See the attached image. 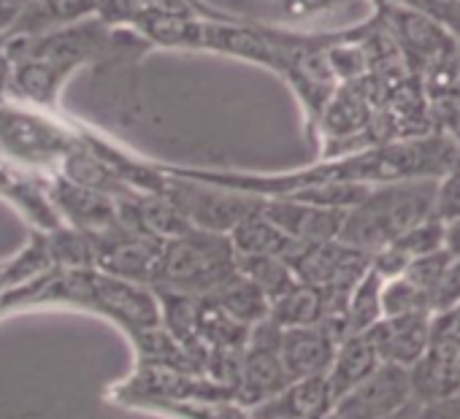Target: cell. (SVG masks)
<instances>
[{"instance_id": "18", "label": "cell", "mask_w": 460, "mask_h": 419, "mask_svg": "<svg viewBox=\"0 0 460 419\" xmlns=\"http://www.w3.org/2000/svg\"><path fill=\"white\" fill-rule=\"evenodd\" d=\"M279 327H306V325H320L331 319V298L325 290L298 282L293 284L285 295L271 301V314Z\"/></svg>"}, {"instance_id": "30", "label": "cell", "mask_w": 460, "mask_h": 419, "mask_svg": "<svg viewBox=\"0 0 460 419\" xmlns=\"http://www.w3.org/2000/svg\"><path fill=\"white\" fill-rule=\"evenodd\" d=\"M444 249L452 258H460V220L447 223V228H444Z\"/></svg>"}, {"instance_id": "23", "label": "cell", "mask_w": 460, "mask_h": 419, "mask_svg": "<svg viewBox=\"0 0 460 419\" xmlns=\"http://www.w3.org/2000/svg\"><path fill=\"white\" fill-rule=\"evenodd\" d=\"M444 228L447 225L438 217H428L425 223H420L409 233H403L398 241H393V247L398 252H403L409 260H417V258L441 252L444 249Z\"/></svg>"}, {"instance_id": "8", "label": "cell", "mask_w": 460, "mask_h": 419, "mask_svg": "<svg viewBox=\"0 0 460 419\" xmlns=\"http://www.w3.org/2000/svg\"><path fill=\"white\" fill-rule=\"evenodd\" d=\"M411 403L409 368L382 362L366 381L333 403L328 419H395Z\"/></svg>"}, {"instance_id": "6", "label": "cell", "mask_w": 460, "mask_h": 419, "mask_svg": "<svg viewBox=\"0 0 460 419\" xmlns=\"http://www.w3.org/2000/svg\"><path fill=\"white\" fill-rule=\"evenodd\" d=\"M290 373L282 360V327L266 319L252 327L242 354V371L236 381V400L250 411L277 397L290 384Z\"/></svg>"}, {"instance_id": "2", "label": "cell", "mask_w": 460, "mask_h": 419, "mask_svg": "<svg viewBox=\"0 0 460 419\" xmlns=\"http://www.w3.org/2000/svg\"><path fill=\"white\" fill-rule=\"evenodd\" d=\"M438 179H403L368 189V195L347 212L341 241L376 255L414 225L433 217Z\"/></svg>"}, {"instance_id": "13", "label": "cell", "mask_w": 460, "mask_h": 419, "mask_svg": "<svg viewBox=\"0 0 460 419\" xmlns=\"http://www.w3.org/2000/svg\"><path fill=\"white\" fill-rule=\"evenodd\" d=\"M333 392L325 376L290 381L277 397L252 408V419H328L333 411Z\"/></svg>"}, {"instance_id": "21", "label": "cell", "mask_w": 460, "mask_h": 419, "mask_svg": "<svg viewBox=\"0 0 460 419\" xmlns=\"http://www.w3.org/2000/svg\"><path fill=\"white\" fill-rule=\"evenodd\" d=\"M144 406L179 419H252V411L239 400H155Z\"/></svg>"}, {"instance_id": "12", "label": "cell", "mask_w": 460, "mask_h": 419, "mask_svg": "<svg viewBox=\"0 0 460 419\" xmlns=\"http://www.w3.org/2000/svg\"><path fill=\"white\" fill-rule=\"evenodd\" d=\"M382 362L414 368L433 344V314L385 317L368 330Z\"/></svg>"}, {"instance_id": "11", "label": "cell", "mask_w": 460, "mask_h": 419, "mask_svg": "<svg viewBox=\"0 0 460 419\" xmlns=\"http://www.w3.org/2000/svg\"><path fill=\"white\" fill-rule=\"evenodd\" d=\"M411 406H436L460 395V344L433 341L425 357L409 368Z\"/></svg>"}, {"instance_id": "28", "label": "cell", "mask_w": 460, "mask_h": 419, "mask_svg": "<svg viewBox=\"0 0 460 419\" xmlns=\"http://www.w3.org/2000/svg\"><path fill=\"white\" fill-rule=\"evenodd\" d=\"M28 6H31V0H0V33L12 36V31L17 28Z\"/></svg>"}, {"instance_id": "22", "label": "cell", "mask_w": 460, "mask_h": 419, "mask_svg": "<svg viewBox=\"0 0 460 419\" xmlns=\"http://www.w3.org/2000/svg\"><path fill=\"white\" fill-rule=\"evenodd\" d=\"M382 309L385 317H406V314H433L430 309V295L420 290L414 282L406 276L385 282L382 290Z\"/></svg>"}, {"instance_id": "17", "label": "cell", "mask_w": 460, "mask_h": 419, "mask_svg": "<svg viewBox=\"0 0 460 419\" xmlns=\"http://www.w3.org/2000/svg\"><path fill=\"white\" fill-rule=\"evenodd\" d=\"M382 290H385V279L368 268V274L355 284V290L347 298V306L341 311V317L336 322H331L341 338L347 336H360L368 333L374 325H379L385 319V309H382Z\"/></svg>"}, {"instance_id": "27", "label": "cell", "mask_w": 460, "mask_h": 419, "mask_svg": "<svg viewBox=\"0 0 460 419\" xmlns=\"http://www.w3.org/2000/svg\"><path fill=\"white\" fill-rule=\"evenodd\" d=\"M433 341H457L460 344V303L433 314Z\"/></svg>"}, {"instance_id": "26", "label": "cell", "mask_w": 460, "mask_h": 419, "mask_svg": "<svg viewBox=\"0 0 460 419\" xmlns=\"http://www.w3.org/2000/svg\"><path fill=\"white\" fill-rule=\"evenodd\" d=\"M457 303H460V258H452V263L447 266L441 282L436 284V290L430 295V309H433V314H438Z\"/></svg>"}, {"instance_id": "5", "label": "cell", "mask_w": 460, "mask_h": 419, "mask_svg": "<svg viewBox=\"0 0 460 419\" xmlns=\"http://www.w3.org/2000/svg\"><path fill=\"white\" fill-rule=\"evenodd\" d=\"M60 287V301H71L114 319L128 336L163 325L160 295L149 284L128 282L101 268H71Z\"/></svg>"}, {"instance_id": "4", "label": "cell", "mask_w": 460, "mask_h": 419, "mask_svg": "<svg viewBox=\"0 0 460 419\" xmlns=\"http://www.w3.org/2000/svg\"><path fill=\"white\" fill-rule=\"evenodd\" d=\"M236 271L239 258L230 236L192 228L190 233L165 241L152 287L206 298Z\"/></svg>"}, {"instance_id": "20", "label": "cell", "mask_w": 460, "mask_h": 419, "mask_svg": "<svg viewBox=\"0 0 460 419\" xmlns=\"http://www.w3.org/2000/svg\"><path fill=\"white\" fill-rule=\"evenodd\" d=\"M239 271L247 279H252L266 292L269 301H277L293 284L301 282L285 258H239Z\"/></svg>"}, {"instance_id": "25", "label": "cell", "mask_w": 460, "mask_h": 419, "mask_svg": "<svg viewBox=\"0 0 460 419\" xmlns=\"http://www.w3.org/2000/svg\"><path fill=\"white\" fill-rule=\"evenodd\" d=\"M449 263H452V255L447 249H441V252H433V255H425V258L411 260V266L406 268L403 276L409 282H414L420 290H425L428 295H433V290L441 282V276H444V271H447Z\"/></svg>"}, {"instance_id": "3", "label": "cell", "mask_w": 460, "mask_h": 419, "mask_svg": "<svg viewBox=\"0 0 460 419\" xmlns=\"http://www.w3.org/2000/svg\"><path fill=\"white\" fill-rule=\"evenodd\" d=\"M79 144V127L17 98H0V157L39 173L60 176L68 154Z\"/></svg>"}, {"instance_id": "19", "label": "cell", "mask_w": 460, "mask_h": 419, "mask_svg": "<svg viewBox=\"0 0 460 419\" xmlns=\"http://www.w3.org/2000/svg\"><path fill=\"white\" fill-rule=\"evenodd\" d=\"M206 298L211 303H217L222 311H227L230 317H236L239 322L250 325V327L266 322L269 314H271V301L266 298V292L252 279H247L242 271H236L225 284H219Z\"/></svg>"}, {"instance_id": "14", "label": "cell", "mask_w": 460, "mask_h": 419, "mask_svg": "<svg viewBox=\"0 0 460 419\" xmlns=\"http://www.w3.org/2000/svg\"><path fill=\"white\" fill-rule=\"evenodd\" d=\"M101 14V0H31L28 12L9 39H31L63 31Z\"/></svg>"}, {"instance_id": "7", "label": "cell", "mask_w": 460, "mask_h": 419, "mask_svg": "<svg viewBox=\"0 0 460 419\" xmlns=\"http://www.w3.org/2000/svg\"><path fill=\"white\" fill-rule=\"evenodd\" d=\"M387 12V31L393 33L395 44L401 47L409 68H420L428 74L430 68H438L444 63H452L460 55V41L457 36L449 33L447 25L438 20L414 12L409 6H385Z\"/></svg>"}, {"instance_id": "32", "label": "cell", "mask_w": 460, "mask_h": 419, "mask_svg": "<svg viewBox=\"0 0 460 419\" xmlns=\"http://www.w3.org/2000/svg\"><path fill=\"white\" fill-rule=\"evenodd\" d=\"M457 39H460V33H457Z\"/></svg>"}, {"instance_id": "1", "label": "cell", "mask_w": 460, "mask_h": 419, "mask_svg": "<svg viewBox=\"0 0 460 419\" xmlns=\"http://www.w3.org/2000/svg\"><path fill=\"white\" fill-rule=\"evenodd\" d=\"M117 49V28L103 17L31 39H12V87L9 98L44 111H58L68 79L87 65H98Z\"/></svg>"}, {"instance_id": "31", "label": "cell", "mask_w": 460, "mask_h": 419, "mask_svg": "<svg viewBox=\"0 0 460 419\" xmlns=\"http://www.w3.org/2000/svg\"><path fill=\"white\" fill-rule=\"evenodd\" d=\"M457 82H460V57H457Z\"/></svg>"}, {"instance_id": "29", "label": "cell", "mask_w": 460, "mask_h": 419, "mask_svg": "<svg viewBox=\"0 0 460 419\" xmlns=\"http://www.w3.org/2000/svg\"><path fill=\"white\" fill-rule=\"evenodd\" d=\"M12 74H14V60H12V39L0 33V98L9 95V87H12Z\"/></svg>"}, {"instance_id": "10", "label": "cell", "mask_w": 460, "mask_h": 419, "mask_svg": "<svg viewBox=\"0 0 460 419\" xmlns=\"http://www.w3.org/2000/svg\"><path fill=\"white\" fill-rule=\"evenodd\" d=\"M341 344V333L331 322L306 325V327H282V360L293 381L325 376L336 349Z\"/></svg>"}, {"instance_id": "15", "label": "cell", "mask_w": 460, "mask_h": 419, "mask_svg": "<svg viewBox=\"0 0 460 419\" xmlns=\"http://www.w3.org/2000/svg\"><path fill=\"white\" fill-rule=\"evenodd\" d=\"M379 365H382V357H379V352H376V346H374L368 333L341 338V344L336 349V357H333V362H331V368L325 373L333 397L339 400L341 395L355 389Z\"/></svg>"}, {"instance_id": "9", "label": "cell", "mask_w": 460, "mask_h": 419, "mask_svg": "<svg viewBox=\"0 0 460 419\" xmlns=\"http://www.w3.org/2000/svg\"><path fill=\"white\" fill-rule=\"evenodd\" d=\"M263 214L279 225L298 244H325L341 239L347 212L344 208L314 205L296 197H266Z\"/></svg>"}, {"instance_id": "24", "label": "cell", "mask_w": 460, "mask_h": 419, "mask_svg": "<svg viewBox=\"0 0 460 419\" xmlns=\"http://www.w3.org/2000/svg\"><path fill=\"white\" fill-rule=\"evenodd\" d=\"M433 217H438L444 225L452 223V220H460V160L436 184Z\"/></svg>"}, {"instance_id": "16", "label": "cell", "mask_w": 460, "mask_h": 419, "mask_svg": "<svg viewBox=\"0 0 460 419\" xmlns=\"http://www.w3.org/2000/svg\"><path fill=\"white\" fill-rule=\"evenodd\" d=\"M230 241H234L236 258H285L288 260L301 247L263 214V208L258 214L247 217L234 233H230Z\"/></svg>"}, {"instance_id": "33", "label": "cell", "mask_w": 460, "mask_h": 419, "mask_svg": "<svg viewBox=\"0 0 460 419\" xmlns=\"http://www.w3.org/2000/svg\"><path fill=\"white\" fill-rule=\"evenodd\" d=\"M457 419H460V416H457Z\"/></svg>"}]
</instances>
